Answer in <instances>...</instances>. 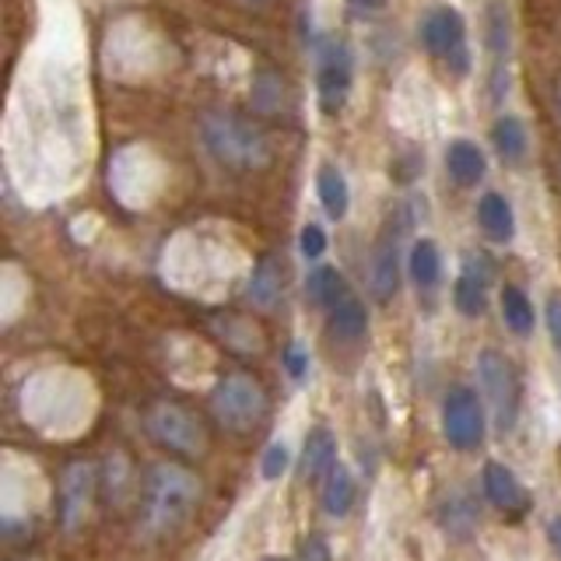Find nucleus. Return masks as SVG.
<instances>
[{
  "instance_id": "nucleus-1",
  "label": "nucleus",
  "mask_w": 561,
  "mask_h": 561,
  "mask_svg": "<svg viewBox=\"0 0 561 561\" xmlns=\"http://www.w3.org/2000/svg\"><path fill=\"white\" fill-rule=\"evenodd\" d=\"M201 502V481L186 467L162 463L151 470L145 495V530L151 537H172L190 523Z\"/></svg>"
},
{
  "instance_id": "nucleus-2",
  "label": "nucleus",
  "mask_w": 561,
  "mask_h": 561,
  "mask_svg": "<svg viewBox=\"0 0 561 561\" xmlns=\"http://www.w3.org/2000/svg\"><path fill=\"white\" fill-rule=\"evenodd\" d=\"M210 414H215V421L225 432L245 435L267 417V393H263V386L253 376L232 373L210 393Z\"/></svg>"
},
{
  "instance_id": "nucleus-3",
  "label": "nucleus",
  "mask_w": 561,
  "mask_h": 561,
  "mask_svg": "<svg viewBox=\"0 0 561 561\" xmlns=\"http://www.w3.org/2000/svg\"><path fill=\"white\" fill-rule=\"evenodd\" d=\"M204 145L221 165L250 169L267 158V140H263L250 123L239 116H207L204 119Z\"/></svg>"
},
{
  "instance_id": "nucleus-4",
  "label": "nucleus",
  "mask_w": 561,
  "mask_h": 561,
  "mask_svg": "<svg viewBox=\"0 0 561 561\" xmlns=\"http://www.w3.org/2000/svg\"><path fill=\"white\" fill-rule=\"evenodd\" d=\"M421 43H425V49L449 70V75L463 78L470 70L467 25H463V18L456 8L438 4L421 18Z\"/></svg>"
},
{
  "instance_id": "nucleus-5",
  "label": "nucleus",
  "mask_w": 561,
  "mask_h": 561,
  "mask_svg": "<svg viewBox=\"0 0 561 561\" xmlns=\"http://www.w3.org/2000/svg\"><path fill=\"white\" fill-rule=\"evenodd\" d=\"M478 379L491 403V414H495V428L508 432L519 417V376L513 362L488 347L478 355Z\"/></svg>"
},
{
  "instance_id": "nucleus-6",
  "label": "nucleus",
  "mask_w": 561,
  "mask_h": 561,
  "mask_svg": "<svg viewBox=\"0 0 561 561\" xmlns=\"http://www.w3.org/2000/svg\"><path fill=\"white\" fill-rule=\"evenodd\" d=\"M148 432L162 446L183 456H201L207 449V432L183 403H154L148 414Z\"/></svg>"
},
{
  "instance_id": "nucleus-7",
  "label": "nucleus",
  "mask_w": 561,
  "mask_h": 561,
  "mask_svg": "<svg viewBox=\"0 0 561 561\" xmlns=\"http://www.w3.org/2000/svg\"><path fill=\"white\" fill-rule=\"evenodd\" d=\"M443 432H446V443L453 449H478L481 438H484V408L473 390L467 386H453L443 400Z\"/></svg>"
},
{
  "instance_id": "nucleus-8",
  "label": "nucleus",
  "mask_w": 561,
  "mask_h": 561,
  "mask_svg": "<svg viewBox=\"0 0 561 561\" xmlns=\"http://www.w3.org/2000/svg\"><path fill=\"white\" fill-rule=\"evenodd\" d=\"M351 81H355V57H351L347 43L330 39L320 53V78H316L323 116L344 113V105L351 99Z\"/></svg>"
},
{
  "instance_id": "nucleus-9",
  "label": "nucleus",
  "mask_w": 561,
  "mask_h": 561,
  "mask_svg": "<svg viewBox=\"0 0 561 561\" xmlns=\"http://www.w3.org/2000/svg\"><path fill=\"white\" fill-rule=\"evenodd\" d=\"M95 495V467L92 463H70L64 470V495H60V519L67 530H78L88 516V505Z\"/></svg>"
},
{
  "instance_id": "nucleus-10",
  "label": "nucleus",
  "mask_w": 561,
  "mask_h": 561,
  "mask_svg": "<svg viewBox=\"0 0 561 561\" xmlns=\"http://www.w3.org/2000/svg\"><path fill=\"white\" fill-rule=\"evenodd\" d=\"M488 49H491V99H502L505 92V67H508V46H513V35H508V8L505 0H491L488 4Z\"/></svg>"
},
{
  "instance_id": "nucleus-11",
  "label": "nucleus",
  "mask_w": 561,
  "mask_h": 561,
  "mask_svg": "<svg viewBox=\"0 0 561 561\" xmlns=\"http://www.w3.org/2000/svg\"><path fill=\"white\" fill-rule=\"evenodd\" d=\"M368 285H373V295L379 302H390L400 288V242L397 232H386L376 250H373V263H368Z\"/></svg>"
},
{
  "instance_id": "nucleus-12",
  "label": "nucleus",
  "mask_w": 561,
  "mask_h": 561,
  "mask_svg": "<svg viewBox=\"0 0 561 561\" xmlns=\"http://www.w3.org/2000/svg\"><path fill=\"white\" fill-rule=\"evenodd\" d=\"M488 285H491V267H488V260L478 256V260H467L463 263V274L456 277V285H453V306L460 309L463 316H481L484 306H488Z\"/></svg>"
},
{
  "instance_id": "nucleus-13",
  "label": "nucleus",
  "mask_w": 561,
  "mask_h": 561,
  "mask_svg": "<svg viewBox=\"0 0 561 561\" xmlns=\"http://www.w3.org/2000/svg\"><path fill=\"white\" fill-rule=\"evenodd\" d=\"M484 495L502 513H526V505H530V495H526L516 473L495 460L484 463Z\"/></svg>"
},
{
  "instance_id": "nucleus-14",
  "label": "nucleus",
  "mask_w": 561,
  "mask_h": 561,
  "mask_svg": "<svg viewBox=\"0 0 561 561\" xmlns=\"http://www.w3.org/2000/svg\"><path fill=\"white\" fill-rule=\"evenodd\" d=\"M446 165H449V175L460 186H478L484 180V151L473 145V140H453V145L446 148Z\"/></svg>"
},
{
  "instance_id": "nucleus-15",
  "label": "nucleus",
  "mask_w": 561,
  "mask_h": 561,
  "mask_svg": "<svg viewBox=\"0 0 561 561\" xmlns=\"http://www.w3.org/2000/svg\"><path fill=\"white\" fill-rule=\"evenodd\" d=\"M337 463V438L330 428H312L302 449V473L306 481H320Z\"/></svg>"
},
{
  "instance_id": "nucleus-16",
  "label": "nucleus",
  "mask_w": 561,
  "mask_h": 561,
  "mask_svg": "<svg viewBox=\"0 0 561 561\" xmlns=\"http://www.w3.org/2000/svg\"><path fill=\"white\" fill-rule=\"evenodd\" d=\"M478 221L488 232V239H495V242H508L516 236L513 204H508L502 193H484V197L478 201Z\"/></svg>"
},
{
  "instance_id": "nucleus-17",
  "label": "nucleus",
  "mask_w": 561,
  "mask_h": 561,
  "mask_svg": "<svg viewBox=\"0 0 561 561\" xmlns=\"http://www.w3.org/2000/svg\"><path fill=\"white\" fill-rule=\"evenodd\" d=\"M280 288H285V267L274 256H263L250 277V302L260 309H271L280 298Z\"/></svg>"
},
{
  "instance_id": "nucleus-18",
  "label": "nucleus",
  "mask_w": 561,
  "mask_h": 561,
  "mask_svg": "<svg viewBox=\"0 0 561 561\" xmlns=\"http://www.w3.org/2000/svg\"><path fill=\"white\" fill-rule=\"evenodd\" d=\"M355 495H358V488H355V478H351V470L344 463H333V470L327 473V481H323L327 516H347L351 505H355Z\"/></svg>"
},
{
  "instance_id": "nucleus-19",
  "label": "nucleus",
  "mask_w": 561,
  "mask_h": 561,
  "mask_svg": "<svg viewBox=\"0 0 561 561\" xmlns=\"http://www.w3.org/2000/svg\"><path fill=\"white\" fill-rule=\"evenodd\" d=\"M316 190H320V204H323L327 215L333 221H341L351 207V190H347L344 172L337 165H323L320 175H316Z\"/></svg>"
},
{
  "instance_id": "nucleus-20",
  "label": "nucleus",
  "mask_w": 561,
  "mask_h": 561,
  "mask_svg": "<svg viewBox=\"0 0 561 561\" xmlns=\"http://www.w3.org/2000/svg\"><path fill=\"white\" fill-rule=\"evenodd\" d=\"M408 271H411V280L417 288L428 291V288L438 285V277H443V253H438V245L432 239H417L414 242Z\"/></svg>"
},
{
  "instance_id": "nucleus-21",
  "label": "nucleus",
  "mask_w": 561,
  "mask_h": 561,
  "mask_svg": "<svg viewBox=\"0 0 561 561\" xmlns=\"http://www.w3.org/2000/svg\"><path fill=\"white\" fill-rule=\"evenodd\" d=\"M330 330H333V337H341V341H362L368 330V309L358 298L347 295L344 302L330 309Z\"/></svg>"
},
{
  "instance_id": "nucleus-22",
  "label": "nucleus",
  "mask_w": 561,
  "mask_h": 561,
  "mask_svg": "<svg viewBox=\"0 0 561 561\" xmlns=\"http://www.w3.org/2000/svg\"><path fill=\"white\" fill-rule=\"evenodd\" d=\"M306 295L312 298L316 306L333 309L337 302L347 298V280L337 267H316L306 280Z\"/></svg>"
},
{
  "instance_id": "nucleus-23",
  "label": "nucleus",
  "mask_w": 561,
  "mask_h": 561,
  "mask_svg": "<svg viewBox=\"0 0 561 561\" xmlns=\"http://www.w3.org/2000/svg\"><path fill=\"white\" fill-rule=\"evenodd\" d=\"M502 320L516 337H526V333L534 330V306L523 288H516V285L502 288Z\"/></svg>"
},
{
  "instance_id": "nucleus-24",
  "label": "nucleus",
  "mask_w": 561,
  "mask_h": 561,
  "mask_svg": "<svg viewBox=\"0 0 561 561\" xmlns=\"http://www.w3.org/2000/svg\"><path fill=\"white\" fill-rule=\"evenodd\" d=\"M438 523H443V530L453 534V537H467L473 534V526H478V505H473L467 495H449L443 502V513H438Z\"/></svg>"
},
{
  "instance_id": "nucleus-25",
  "label": "nucleus",
  "mask_w": 561,
  "mask_h": 561,
  "mask_svg": "<svg viewBox=\"0 0 561 561\" xmlns=\"http://www.w3.org/2000/svg\"><path fill=\"white\" fill-rule=\"evenodd\" d=\"M491 140H495V148L505 162H523L526 158V127L516 116H502L495 127H491Z\"/></svg>"
},
{
  "instance_id": "nucleus-26",
  "label": "nucleus",
  "mask_w": 561,
  "mask_h": 561,
  "mask_svg": "<svg viewBox=\"0 0 561 561\" xmlns=\"http://www.w3.org/2000/svg\"><path fill=\"white\" fill-rule=\"evenodd\" d=\"M298 250H302L306 260H320L327 253V232L320 225H306L302 236H298Z\"/></svg>"
},
{
  "instance_id": "nucleus-27",
  "label": "nucleus",
  "mask_w": 561,
  "mask_h": 561,
  "mask_svg": "<svg viewBox=\"0 0 561 561\" xmlns=\"http://www.w3.org/2000/svg\"><path fill=\"white\" fill-rule=\"evenodd\" d=\"M285 470H288V449L280 446V443H274L267 453H263V460H260V473H263V478H267V481H277Z\"/></svg>"
},
{
  "instance_id": "nucleus-28",
  "label": "nucleus",
  "mask_w": 561,
  "mask_h": 561,
  "mask_svg": "<svg viewBox=\"0 0 561 561\" xmlns=\"http://www.w3.org/2000/svg\"><path fill=\"white\" fill-rule=\"evenodd\" d=\"M285 368H288L291 379H302L309 373V355H306L302 344H288V351H285Z\"/></svg>"
},
{
  "instance_id": "nucleus-29",
  "label": "nucleus",
  "mask_w": 561,
  "mask_h": 561,
  "mask_svg": "<svg viewBox=\"0 0 561 561\" xmlns=\"http://www.w3.org/2000/svg\"><path fill=\"white\" fill-rule=\"evenodd\" d=\"M548 333H551V344H554V351L561 355V295H551L548 298Z\"/></svg>"
},
{
  "instance_id": "nucleus-30",
  "label": "nucleus",
  "mask_w": 561,
  "mask_h": 561,
  "mask_svg": "<svg viewBox=\"0 0 561 561\" xmlns=\"http://www.w3.org/2000/svg\"><path fill=\"white\" fill-rule=\"evenodd\" d=\"M302 561H330V551H327V543L320 537H312L306 548H302Z\"/></svg>"
},
{
  "instance_id": "nucleus-31",
  "label": "nucleus",
  "mask_w": 561,
  "mask_h": 561,
  "mask_svg": "<svg viewBox=\"0 0 561 561\" xmlns=\"http://www.w3.org/2000/svg\"><path fill=\"white\" fill-rule=\"evenodd\" d=\"M548 540H551L554 554L561 558V516H554V519L548 523Z\"/></svg>"
},
{
  "instance_id": "nucleus-32",
  "label": "nucleus",
  "mask_w": 561,
  "mask_h": 561,
  "mask_svg": "<svg viewBox=\"0 0 561 561\" xmlns=\"http://www.w3.org/2000/svg\"><path fill=\"white\" fill-rule=\"evenodd\" d=\"M386 4V0H351V8H358V11H379Z\"/></svg>"
},
{
  "instance_id": "nucleus-33",
  "label": "nucleus",
  "mask_w": 561,
  "mask_h": 561,
  "mask_svg": "<svg viewBox=\"0 0 561 561\" xmlns=\"http://www.w3.org/2000/svg\"><path fill=\"white\" fill-rule=\"evenodd\" d=\"M558 175H561V158H558Z\"/></svg>"
},
{
  "instance_id": "nucleus-34",
  "label": "nucleus",
  "mask_w": 561,
  "mask_h": 561,
  "mask_svg": "<svg viewBox=\"0 0 561 561\" xmlns=\"http://www.w3.org/2000/svg\"><path fill=\"white\" fill-rule=\"evenodd\" d=\"M267 561H277V558H267Z\"/></svg>"
}]
</instances>
